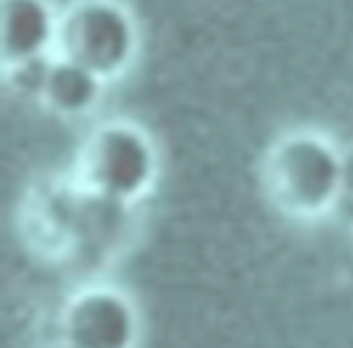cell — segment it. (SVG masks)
I'll return each instance as SVG.
<instances>
[{
	"instance_id": "obj_1",
	"label": "cell",
	"mask_w": 353,
	"mask_h": 348,
	"mask_svg": "<svg viewBox=\"0 0 353 348\" xmlns=\"http://www.w3.org/2000/svg\"><path fill=\"white\" fill-rule=\"evenodd\" d=\"M265 193L290 215L325 213L345 182L339 149L314 130H292L281 135L262 160Z\"/></svg>"
},
{
	"instance_id": "obj_2",
	"label": "cell",
	"mask_w": 353,
	"mask_h": 348,
	"mask_svg": "<svg viewBox=\"0 0 353 348\" xmlns=\"http://www.w3.org/2000/svg\"><path fill=\"white\" fill-rule=\"evenodd\" d=\"M138 50V28L121 0H74L58 19L55 52L99 77L127 72Z\"/></svg>"
},
{
	"instance_id": "obj_3",
	"label": "cell",
	"mask_w": 353,
	"mask_h": 348,
	"mask_svg": "<svg viewBox=\"0 0 353 348\" xmlns=\"http://www.w3.org/2000/svg\"><path fill=\"white\" fill-rule=\"evenodd\" d=\"M83 182L108 199L132 202L157 177V149L152 138L130 122L99 124L80 149Z\"/></svg>"
},
{
	"instance_id": "obj_4",
	"label": "cell",
	"mask_w": 353,
	"mask_h": 348,
	"mask_svg": "<svg viewBox=\"0 0 353 348\" xmlns=\"http://www.w3.org/2000/svg\"><path fill=\"white\" fill-rule=\"evenodd\" d=\"M61 340L66 348H135V304L116 287H85L61 315Z\"/></svg>"
},
{
	"instance_id": "obj_5",
	"label": "cell",
	"mask_w": 353,
	"mask_h": 348,
	"mask_svg": "<svg viewBox=\"0 0 353 348\" xmlns=\"http://www.w3.org/2000/svg\"><path fill=\"white\" fill-rule=\"evenodd\" d=\"M58 19L50 0H0L3 69L50 55L58 44Z\"/></svg>"
},
{
	"instance_id": "obj_6",
	"label": "cell",
	"mask_w": 353,
	"mask_h": 348,
	"mask_svg": "<svg viewBox=\"0 0 353 348\" xmlns=\"http://www.w3.org/2000/svg\"><path fill=\"white\" fill-rule=\"evenodd\" d=\"M102 83L105 77H99L94 69L63 58V55H52L47 75H44V86L39 99L61 116H83L88 113L99 97H102Z\"/></svg>"
}]
</instances>
